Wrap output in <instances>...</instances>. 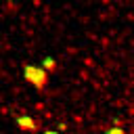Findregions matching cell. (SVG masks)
Masks as SVG:
<instances>
[{
    "label": "cell",
    "instance_id": "cell-1",
    "mask_svg": "<svg viewBox=\"0 0 134 134\" xmlns=\"http://www.w3.org/2000/svg\"><path fill=\"white\" fill-rule=\"evenodd\" d=\"M25 77L31 80L36 86H42V82H44V71H42V67L27 65V67H25Z\"/></svg>",
    "mask_w": 134,
    "mask_h": 134
},
{
    "label": "cell",
    "instance_id": "cell-3",
    "mask_svg": "<svg viewBox=\"0 0 134 134\" xmlns=\"http://www.w3.org/2000/svg\"><path fill=\"white\" fill-rule=\"evenodd\" d=\"M52 63H54L52 59H44V67H52Z\"/></svg>",
    "mask_w": 134,
    "mask_h": 134
},
{
    "label": "cell",
    "instance_id": "cell-4",
    "mask_svg": "<svg viewBox=\"0 0 134 134\" xmlns=\"http://www.w3.org/2000/svg\"><path fill=\"white\" fill-rule=\"evenodd\" d=\"M107 134H121V128H113V130H109Z\"/></svg>",
    "mask_w": 134,
    "mask_h": 134
},
{
    "label": "cell",
    "instance_id": "cell-2",
    "mask_svg": "<svg viewBox=\"0 0 134 134\" xmlns=\"http://www.w3.org/2000/svg\"><path fill=\"white\" fill-rule=\"evenodd\" d=\"M15 121H17L19 126H23V128H34V119H31L29 115H17Z\"/></svg>",
    "mask_w": 134,
    "mask_h": 134
},
{
    "label": "cell",
    "instance_id": "cell-5",
    "mask_svg": "<svg viewBox=\"0 0 134 134\" xmlns=\"http://www.w3.org/2000/svg\"><path fill=\"white\" fill-rule=\"evenodd\" d=\"M46 134H59V132H46Z\"/></svg>",
    "mask_w": 134,
    "mask_h": 134
}]
</instances>
